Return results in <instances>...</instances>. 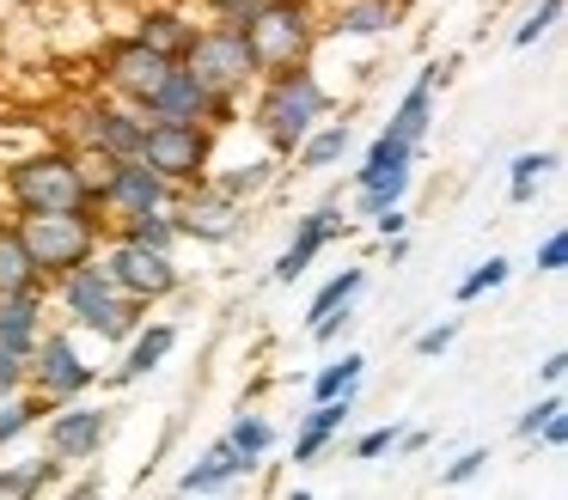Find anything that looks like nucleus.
Returning <instances> with one entry per match:
<instances>
[{"mask_svg": "<svg viewBox=\"0 0 568 500\" xmlns=\"http://www.w3.org/2000/svg\"><path fill=\"white\" fill-rule=\"evenodd\" d=\"M172 348H178V324H148V317H141V329L129 336V360H123V373H116V378L160 373V366L172 360Z\"/></svg>", "mask_w": 568, "mask_h": 500, "instance_id": "4be33fe9", "label": "nucleus"}, {"mask_svg": "<svg viewBox=\"0 0 568 500\" xmlns=\"http://www.w3.org/2000/svg\"><path fill=\"white\" fill-rule=\"evenodd\" d=\"M99 263H104V275L116 280V293H129V299H141V305L172 299L178 280H184V275H178V263H172V251L135 244V238H123V232H104Z\"/></svg>", "mask_w": 568, "mask_h": 500, "instance_id": "6e6552de", "label": "nucleus"}, {"mask_svg": "<svg viewBox=\"0 0 568 500\" xmlns=\"http://www.w3.org/2000/svg\"><path fill=\"white\" fill-rule=\"evenodd\" d=\"M483 470H489V446H470V451H458V458L446 463V488H465V482H477Z\"/></svg>", "mask_w": 568, "mask_h": 500, "instance_id": "4c0bfd02", "label": "nucleus"}, {"mask_svg": "<svg viewBox=\"0 0 568 500\" xmlns=\"http://www.w3.org/2000/svg\"><path fill=\"white\" fill-rule=\"evenodd\" d=\"M453 336H458V324H434V329H422V336H416V354H422V360H434V354L453 348Z\"/></svg>", "mask_w": 568, "mask_h": 500, "instance_id": "79ce46f5", "label": "nucleus"}, {"mask_svg": "<svg viewBox=\"0 0 568 500\" xmlns=\"http://www.w3.org/2000/svg\"><path fill=\"white\" fill-rule=\"evenodd\" d=\"M50 280L38 275V263H31L26 238H19L13 220H0V293H43Z\"/></svg>", "mask_w": 568, "mask_h": 500, "instance_id": "5701e85b", "label": "nucleus"}, {"mask_svg": "<svg viewBox=\"0 0 568 500\" xmlns=\"http://www.w3.org/2000/svg\"><path fill=\"white\" fill-rule=\"evenodd\" d=\"M111 439V409L104 402H55V415H43V451L62 463H92Z\"/></svg>", "mask_w": 568, "mask_h": 500, "instance_id": "ddd939ff", "label": "nucleus"}, {"mask_svg": "<svg viewBox=\"0 0 568 500\" xmlns=\"http://www.w3.org/2000/svg\"><path fill=\"white\" fill-rule=\"evenodd\" d=\"M123 238H135V244H153V251H178V220H172V207H153V214H135V220H123Z\"/></svg>", "mask_w": 568, "mask_h": 500, "instance_id": "473e14b6", "label": "nucleus"}, {"mask_svg": "<svg viewBox=\"0 0 568 500\" xmlns=\"http://www.w3.org/2000/svg\"><path fill=\"white\" fill-rule=\"evenodd\" d=\"M361 378H367V354H343V360H331V366H318V373H312V402L343 397V390L361 385Z\"/></svg>", "mask_w": 568, "mask_h": 500, "instance_id": "2f4dec72", "label": "nucleus"}, {"mask_svg": "<svg viewBox=\"0 0 568 500\" xmlns=\"http://www.w3.org/2000/svg\"><path fill=\"white\" fill-rule=\"evenodd\" d=\"M43 312H50V287L43 293H0V348L26 360L43 336Z\"/></svg>", "mask_w": 568, "mask_h": 500, "instance_id": "6ab92c4d", "label": "nucleus"}, {"mask_svg": "<svg viewBox=\"0 0 568 500\" xmlns=\"http://www.w3.org/2000/svg\"><path fill=\"white\" fill-rule=\"evenodd\" d=\"M7 390H26V360L0 348V397H7Z\"/></svg>", "mask_w": 568, "mask_h": 500, "instance_id": "37998d69", "label": "nucleus"}, {"mask_svg": "<svg viewBox=\"0 0 568 500\" xmlns=\"http://www.w3.org/2000/svg\"><path fill=\"white\" fill-rule=\"evenodd\" d=\"M538 378H544V385H562V378H568V354L562 348H556V354H544V366H538Z\"/></svg>", "mask_w": 568, "mask_h": 500, "instance_id": "a18cd8bd", "label": "nucleus"}, {"mask_svg": "<svg viewBox=\"0 0 568 500\" xmlns=\"http://www.w3.org/2000/svg\"><path fill=\"white\" fill-rule=\"evenodd\" d=\"M531 263H538L544 275H562V268H568V232H550V238L538 244V256H531Z\"/></svg>", "mask_w": 568, "mask_h": 500, "instance_id": "58836bf2", "label": "nucleus"}, {"mask_svg": "<svg viewBox=\"0 0 568 500\" xmlns=\"http://www.w3.org/2000/svg\"><path fill=\"white\" fill-rule=\"evenodd\" d=\"M19 238H26L31 263H38L43 280L68 275V268L92 263L104 244V220L92 207H50V214H13Z\"/></svg>", "mask_w": 568, "mask_h": 500, "instance_id": "20e7f679", "label": "nucleus"}, {"mask_svg": "<svg viewBox=\"0 0 568 500\" xmlns=\"http://www.w3.org/2000/svg\"><path fill=\"white\" fill-rule=\"evenodd\" d=\"M172 68H178L172 55L148 49L135 31H129V37H111V43H104V55H99V85H104V98H123V104L148 110L153 92L165 85V73H172Z\"/></svg>", "mask_w": 568, "mask_h": 500, "instance_id": "9b49d317", "label": "nucleus"}, {"mask_svg": "<svg viewBox=\"0 0 568 500\" xmlns=\"http://www.w3.org/2000/svg\"><path fill=\"white\" fill-rule=\"evenodd\" d=\"M531 439H538L544 451H562V446H568V402H562V409H550V415H544V427H538Z\"/></svg>", "mask_w": 568, "mask_h": 500, "instance_id": "a19ab883", "label": "nucleus"}, {"mask_svg": "<svg viewBox=\"0 0 568 500\" xmlns=\"http://www.w3.org/2000/svg\"><path fill=\"white\" fill-rule=\"evenodd\" d=\"M135 159H148L172 190H190V183L209 177L214 129H209V122H160V116H148V134H141V153Z\"/></svg>", "mask_w": 568, "mask_h": 500, "instance_id": "0eeeda50", "label": "nucleus"}, {"mask_svg": "<svg viewBox=\"0 0 568 500\" xmlns=\"http://www.w3.org/2000/svg\"><path fill=\"white\" fill-rule=\"evenodd\" d=\"M26 385L55 409V402L87 397V390L99 385V366H92L87 354H80V341L68 336V329H43L38 348L26 354Z\"/></svg>", "mask_w": 568, "mask_h": 500, "instance_id": "9d476101", "label": "nucleus"}, {"mask_svg": "<svg viewBox=\"0 0 568 500\" xmlns=\"http://www.w3.org/2000/svg\"><path fill=\"white\" fill-rule=\"evenodd\" d=\"M251 92H257L251 98V129L263 134V146H270L275 159H287L324 116H331V92H324V80L312 73V61L282 68V73H263Z\"/></svg>", "mask_w": 568, "mask_h": 500, "instance_id": "f03ea898", "label": "nucleus"}, {"mask_svg": "<svg viewBox=\"0 0 568 500\" xmlns=\"http://www.w3.org/2000/svg\"><path fill=\"white\" fill-rule=\"evenodd\" d=\"M245 43H251V61H257V80L263 73H282V68H300V61H312V49H318V7L270 0V7L245 24Z\"/></svg>", "mask_w": 568, "mask_h": 500, "instance_id": "39448f33", "label": "nucleus"}, {"mask_svg": "<svg viewBox=\"0 0 568 500\" xmlns=\"http://www.w3.org/2000/svg\"><path fill=\"white\" fill-rule=\"evenodd\" d=\"M453 68H458V61H434V68H422V80L409 85L404 98H397V110H392V122H385V134H397V141H409V146H422V134H428V122H434V85L453 80Z\"/></svg>", "mask_w": 568, "mask_h": 500, "instance_id": "dca6fc26", "label": "nucleus"}, {"mask_svg": "<svg viewBox=\"0 0 568 500\" xmlns=\"http://www.w3.org/2000/svg\"><path fill=\"white\" fill-rule=\"evenodd\" d=\"M202 7V19H214V24H233V31H245L251 19H257L270 0H196Z\"/></svg>", "mask_w": 568, "mask_h": 500, "instance_id": "c9c22d12", "label": "nucleus"}, {"mask_svg": "<svg viewBox=\"0 0 568 500\" xmlns=\"http://www.w3.org/2000/svg\"><path fill=\"white\" fill-rule=\"evenodd\" d=\"M43 415H50V402H43L31 385L26 390H7V397H0V451L13 446V439H26Z\"/></svg>", "mask_w": 568, "mask_h": 500, "instance_id": "bb28decb", "label": "nucleus"}, {"mask_svg": "<svg viewBox=\"0 0 568 500\" xmlns=\"http://www.w3.org/2000/svg\"><path fill=\"white\" fill-rule=\"evenodd\" d=\"M556 171V153H519L514 165H507V202L526 207L531 195H538V183Z\"/></svg>", "mask_w": 568, "mask_h": 500, "instance_id": "7c9ffc66", "label": "nucleus"}, {"mask_svg": "<svg viewBox=\"0 0 568 500\" xmlns=\"http://www.w3.org/2000/svg\"><path fill=\"white\" fill-rule=\"evenodd\" d=\"M172 220H178V238H196V244H233L245 232V202H233L226 190H214L209 177L190 183V190L172 195Z\"/></svg>", "mask_w": 568, "mask_h": 500, "instance_id": "f8f14e48", "label": "nucleus"}, {"mask_svg": "<svg viewBox=\"0 0 568 500\" xmlns=\"http://www.w3.org/2000/svg\"><path fill=\"white\" fill-rule=\"evenodd\" d=\"M178 68H190L209 92H226V98H245L251 85H257V61H251L245 31L214 24V19L196 24V37H190V49L178 55Z\"/></svg>", "mask_w": 568, "mask_h": 500, "instance_id": "423d86ee", "label": "nucleus"}, {"mask_svg": "<svg viewBox=\"0 0 568 500\" xmlns=\"http://www.w3.org/2000/svg\"><path fill=\"white\" fill-rule=\"evenodd\" d=\"M507 275H514V263H507V256H489V263H477L465 280H458L453 299H458V305H477L483 293H501V287H507Z\"/></svg>", "mask_w": 568, "mask_h": 500, "instance_id": "72a5a7b5", "label": "nucleus"}, {"mask_svg": "<svg viewBox=\"0 0 568 500\" xmlns=\"http://www.w3.org/2000/svg\"><path fill=\"white\" fill-rule=\"evenodd\" d=\"M556 19H562V0H538V7H531V19L514 31V49H531V43H538V37L550 31Z\"/></svg>", "mask_w": 568, "mask_h": 500, "instance_id": "e433bc0d", "label": "nucleus"}, {"mask_svg": "<svg viewBox=\"0 0 568 500\" xmlns=\"http://www.w3.org/2000/svg\"><path fill=\"white\" fill-rule=\"evenodd\" d=\"M300 7H318V0H300Z\"/></svg>", "mask_w": 568, "mask_h": 500, "instance_id": "49530a36", "label": "nucleus"}, {"mask_svg": "<svg viewBox=\"0 0 568 500\" xmlns=\"http://www.w3.org/2000/svg\"><path fill=\"white\" fill-rule=\"evenodd\" d=\"M141 116H160V122H209L214 116V92L196 80L190 68H172L165 73V85L153 92V104L141 110Z\"/></svg>", "mask_w": 568, "mask_h": 500, "instance_id": "a211bd4d", "label": "nucleus"}, {"mask_svg": "<svg viewBox=\"0 0 568 500\" xmlns=\"http://www.w3.org/2000/svg\"><path fill=\"white\" fill-rule=\"evenodd\" d=\"M196 12H190V7H178V0H165V7H141V19H135V37H141V43H148V49H160V55H184V49H190V37H196Z\"/></svg>", "mask_w": 568, "mask_h": 500, "instance_id": "aec40b11", "label": "nucleus"}, {"mask_svg": "<svg viewBox=\"0 0 568 500\" xmlns=\"http://www.w3.org/2000/svg\"><path fill=\"white\" fill-rule=\"evenodd\" d=\"M239 476H245V458H239L226 439H214V446L202 451L184 476H178V494H221V488L239 482Z\"/></svg>", "mask_w": 568, "mask_h": 500, "instance_id": "412c9836", "label": "nucleus"}, {"mask_svg": "<svg viewBox=\"0 0 568 500\" xmlns=\"http://www.w3.org/2000/svg\"><path fill=\"white\" fill-rule=\"evenodd\" d=\"M409 177H416V165H404V171H385V177H373V183H361L355 190V214H379V207H397L409 195Z\"/></svg>", "mask_w": 568, "mask_h": 500, "instance_id": "c756f323", "label": "nucleus"}, {"mask_svg": "<svg viewBox=\"0 0 568 500\" xmlns=\"http://www.w3.org/2000/svg\"><path fill=\"white\" fill-rule=\"evenodd\" d=\"M343 232H348V220L336 214V207H312V214H300L294 244H287V251H282V263L270 268V280H282V287H287V280H300V275H306V268L318 263L324 251H331L336 238H343Z\"/></svg>", "mask_w": 568, "mask_h": 500, "instance_id": "4468645a", "label": "nucleus"}, {"mask_svg": "<svg viewBox=\"0 0 568 500\" xmlns=\"http://www.w3.org/2000/svg\"><path fill=\"white\" fill-rule=\"evenodd\" d=\"M348 146H355V129H348V122H318L287 159H294L300 171H331L336 159H348Z\"/></svg>", "mask_w": 568, "mask_h": 500, "instance_id": "393cba45", "label": "nucleus"}, {"mask_svg": "<svg viewBox=\"0 0 568 500\" xmlns=\"http://www.w3.org/2000/svg\"><path fill=\"white\" fill-rule=\"evenodd\" d=\"M74 116L80 122L68 129V146H80L92 165H104V159H135L141 153L148 116H141L135 104H123V98H87V104H74Z\"/></svg>", "mask_w": 568, "mask_h": 500, "instance_id": "1a4fd4ad", "label": "nucleus"}, {"mask_svg": "<svg viewBox=\"0 0 568 500\" xmlns=\"http://www.w3.org/2000/svg\"><path fill=\"white\" fill-rule=\"evenodd\" d=\"M361 287H367V268H355V263H348L343 275H331V280L318 287V299L306 305V329H312V324H324V317H355Z\"/></svg>", "mask_w": 568, "mask_h": 500, "instance_id": "a878e982", "label": "nucleus"}, {"mask_svg": "<svg viewBox=\"0 0 568 500\" xmlns=\"http://www.w3.org/2000/svg\"><path fill=\"white\" fill-rule=\"evenodd\" d=\"M50 287H55V305L68 312V324L87 329V336H99V341H129L141 329V317H148L141 299L116 293V280L104 275L99 256L80 263V268H68V275H55Z\"/></svg>", "mask_w": 568, "mask_h": 500, "instance_id": "7ed1b4c3", "label": "nucleus"}, {"mask_svg": "<svg viewBox=\"0 0 568 500\" xmlns=\"http://www.w3.org/2000/svg\"><path fill=\"white\" fill-rule=\"evenodd\" d=\"M416 153H422V146H409V141H397V134L379 129V141H373L367 153H361V165H355V190H361V183H373V177H385V171L416 165Z\"/></svg>", "mask_w": 568, "mask_h": 500, "instance_id": "c85d7f7f", "label": "nucleus"}, {"mask_svg": "<svg viewBox=\"0 0 568 500\" xmlns=\"http://www.w3.org/2000/svg\"><path fill=\"white\" fill-rule=\"evenodd\" d=\"M355 402H361V385H355V390H343V397L312 402V409L300 415V433H294V463H318L324 451H331V439L343 433V421L355 415Z\"/></svg>", "mask_w": 568, "mask_h": 500, "instance_id": "2eb2a0df", "label": "nucleus"}, {"mask_svg": "<svg viewBox=\"0 0 568 500\" xmlns=\"http://www.w3.org/2000/svg\"><path fill=\"white\" fill-rule=\"evenodd\" d=\"M62 470L68 463L62 458H31V463H0V494L7 500H38V494H50L55 482H62Z\"/></svg>", "mask_w": 568, "mask_h": 500, "instance_id": "b1692460", "label": "nucleus"}, {"mask_svg": "<svg viewBox=\"0 0 568 500\" xmlns=\"http://www.w3.org/2000/svg\"><path fill=\"white\" fill-rule=\"evenodd\" d=\"M404 202H397V207H379V214H373V232H379V238H392V232H404Z\"/></svg>", "mask_w": 568, "mask_h": 500, "instance_id": "c03bdc74", "label": "nucleus"}, {"mask_svg": "<svg viewBox=\"0 0 568 500\" xmlns=\"http://www.w3.org/2000/svg\"><path fill=\"white\" fill-rule=\"evenodd\" d=\"M392 446H397V421H392V427H373V433H361V439H355V458L373 463V458H385Z\"/></svg>", "mask_w": 568, "mask_h": 500, "instance_id": "ea45409f", "label": "nucleus"}, {"mask_svg": "<svg viewBox=\"0 0 568 500\" xmlns=\"http://www.w3.org/2000/svg\"><path fill=\"white\" fill-rule=\"evenodd\" d=\"M226 446L245 458V470H257V463L275 451V421H270V415H257V409H245L233 427H226Z\"/></svg>", "mask_w": 568, "mask_h": 500, "instance_id": "cd10ccee", "label": "nucleus"}, {"mask_svg": "<svg viewBox=\"0 0 568 500\" xmlns=\"http://www.w3.org/2000/svg\"><path fill=\"white\" fill-rule=\"evenodd\" d=\"M0 195L13 214H50V207H92V159L68 141H50L38 153L7 159Z\"/></svg>", "mask_w": 568, "mask_h": 500, "instance_id": "f257e3e1", "label": "nucleus"}, {"mask_svg": "<svg viewBox=\"0 0 568 500\" xmlns=\"http://www.w3.org/2000/svg\"><path fill=\"white\" fill-rule=\"evenodd\" d=\"M270 177H275V153L257 159V165H245V171H221V177H209V183H214V190H226L233 202H245V195H257Z\"/></svg>", "mask_w": 568, "mask_h": 500, "instance_id": "f704fd0d", "label": "nucleus"}, {"mask_svg": "<svg viewBox=\"0 0 568 500\" xmlns=\"http://www.w3.org/2000/svg\"><path fill=\"white\" fill-rule=\"evenodd\" d=\"M404 24V0H336L331 19H318V37H392Z\"/></svg>", "mask_w": 568, "mask_h": 500, "instance_id": "f3484780", "label": "nucleus"}]
</instances>
